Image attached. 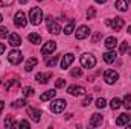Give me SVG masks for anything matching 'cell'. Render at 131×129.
<instances>
[{
	"label": "cell",
	"instance_id": "cell-1",
	"mask_svg": "<svg viewBox=\"0 0 131 129\" xmlns=\"http://www.w3.org/2000/svg\"><path fill=\"white\" fill-rule=\"evenodd\" d=\"M29 21H31L32 24H35V26L43 21V11H41L40 8H32V9L29 11Z\"/></svg>",
	"mask_w": 131,
	"mask_h": 129
},
{
	"label": "cell",
	"instance_id": "cell-2",
	"mask_svg": "<svg viewBox=\"0 0 131 129\" xmlns=\"http://www.w3.org/2000/svg\"><path fill=\"white\" fill-rule=\"evenodd\" d=\"M81 65L84 68H93L96 65V58L93 55H90V53H84L81 56Z\"/></svg>",
	"mask_w": 131,
	"mask_h": 129
},
{
	"label": "cell",
	"instance_id": "cell-3",
	"mask_svg": "<svg viewBox=\"0 0 131 129\" xmlns=\"http://www.w3.org/2000/svg\"><path fill=\"white\" fill-rule=\"evenodd\" d=\"M105 24L107 26H110L113 31H116V32H119L122 28H124V24H125V21H124V18H121V17H116V18H111V20H107L105 21Z\"/></svg>",
	"mask_w": 131,
	"mask_h": 129
},
{
	"label": "cell",
	"instance_id": "cell-4",
	"mask_svg": "<svg viewBox=\"0 0 131 129\" xmlns=\"http://www.w3.org/2000/svg\"><path fill=\"white\" fill-rule=\"evenodd\" d=\"M66 105H67L66 100H63V99H57V100H53V102L50 103V111H52L53 114H60V112L64 111Z\"/></svg>",
	"mask_w": 131,
	"mask_h": 129
},
{
	"label": "cell",
	"instance_id": "cell-5",
	"mask_svg": "<svg viewBox=\"0 0 131 129\" xmlns=\"http://www.w3.org/2000/svg\"><path fill=\"white\" fill-rule=\"evenodd\" d=\"M8 61H9L11 64H14V65H18L21 61H23V53H21L20 50H12V52H9Z\"/></svg>",
	"mask_w": 131,
	"mask_h": 129
},
{
	"label": "cell",
	"instance_id": "cell-6",
	"mask_svg": "<svg viewBox=\"0 0 131 129\" xmlns=\"http://www.w3.org/2000/svg\"><path fill=\"white\" fill-rule=\"evenodd\" d=\"M117 79H119V74H117L116 70H105V73H104V81H105L108 85L114 84Z\"/></svg>",
	"mask_w": 131,
	"mask_h": 129
},
{
	"label": "cell",
	"instance_id": "cell-7",
	"mask_svg": "<svg viewBox=\"0 0 131 129\" xmlns=\"http://www.w3.org/2000/svg\"><path fill=\"white\" fill-rule=\"evenodd\" d=\"M46 23H47V31H49V33H53V35H58L60 33V24H58V21H53L52 17H47Z\"/></svg>",
	"mask_w": 131,
	"mask_h": 129
},
{
	"label": "cell",
	"instance_id": "cell-8",
	"mask_svg": "<svg viewBox=\"0 0 131 129\" xmlns=\"http://www.w3.org/2000/svg\"><path fill=\"white\" fill-rule=\"evenodd\" d=\"M14 23H15V26H18V28H25V26L28 24V20H26L25 12L18 11V12L15 14V17H14Z\"/></svg>",
	"mask_w": 131,
	"mask_h": 129
},
{
	"label": "cell",
	"instance_id": "cell-9",
	"mask_svg": "<svg viewBox=\"0 0 131 129\" xmlns=\"http://www.w3.org/2000/svg\"><path fill=\"white\" fill-rule=\"evenodd\" d=\"M55 49H57V43H55V41H47V43L41 47V53H43V55H50V53H53Z\"/></svg>",
	"mask_w": 131,
	"mask_h": 129
},
{
	"label": "cell",
	"instance_id": "cell-10",
	"mask_svg": "<svg viewBox=\"0 0 131 129\" xmlns=\"http://www.w3.org/2000/svg\"><path fill=\"white\" fill-rule=\"evenodd\" d=\"M89 35H90V29H89L87 26H79V28H78V31L75 32L76 40H84V38H87Z\"/></svg>",
	"mask_w": 131,
	"mask_h": 129
},
{
	"label": "cell",
	"instance_id": "cell-11",
	"mask_svg": "<svg viewBox=\"0 0 131 129\" xmlns=\"http://www.w3.org/2000/svg\"><path fill=\"white\" fill-rule=\"evenodd\" d=\"M8 44L12 46V47H18V46H21V36L17 35V33H11V35L8 36Z\"/></svg>",
	"mask_w": 131,
	"mask_h": 129
},
{
	"label": "cell",
	"instance_id": "cell-12",
	"mask_svg": "<svg viewBox=\"0 0 131 129\" xmlns=\"http://www.w3.org/2000/svg\"><path fill=\"white\" fill-rule=\"evenodd\" d=\"M67 93H70L72 96H84L85 94V90L82 87H78V85H72L67 88Z\"/></svg>",
	"mask_w": 131,
	"mask_h": 129
},
{
	"label": "cell",
	"instance_id": "cell-13",
	"mask_svg": "<svg viewBox=\"0 0 131 129\" xmlns=\"http://www.w3.org/2000/svg\"><path fill=\"white\" fill-rule=\"evenodd\" d=\"M28 115H29L34 122L37 123V122H40V119H41V111L31 106V108H28Z\"/></svg>",
	"mask_w": 131,
	"mask_h": 129
},
{
	"label": "cell",
	"instance_id": "cell-14",
	"mask_svg": "<svg viewBox=\"0 0 131 129\" xmlns=\"http://www.w3.org/2000/svg\"><path fill=\"white\" fill-rule=\"evenodd\" d=\"M73 61H75V56H73L72 53H67L66 56H63V61H61V68H63V70L69 68L70 65L73 64Z\"/></svg>",
	"mask_w": 131,
	"mask_h": 129
},
{
	"label": "cell",
	"instance_id": "cell-15",
	"mask_svg": "<svg viewBox=\"0 0 131 129\" xmlns=\"http://www.w3.org/2000/svg\"><path fill=\"white\" fill-rule=\"evenodd\" d=\"M130 119H131L130 114H121V115L117 117V120H116V125H117V126H127V125L130 123Z\"/></svg>",
	"mask_w": 131,
	"mask_h": 129
},
{
	"label": "cell",
	"instance_id": "cell-16",
	"mask_svg": "<svg viewBox=\"0 0 131 129\" xmlns=\"http://www.w3.org/2000/svg\"><path fill=\"white\" fill-rule=\"evenodd\" d=\"M116 58H117V53L114 52V49H113V50H110V52H107V53H104V61H105L107 64L114 62V61H116Z\"/></svg>",
	"mask_w": 131,
	"mask_h": 129
},
{
	"label": "cell",
	"instance_id": "cell-17",
	"mask_svg": "<svg viewBox=\"0 0 131 129\" xmlns=\"http://www.w3.org/2000/svg\"><path fill=\"white\" fill-rule=\"evenodd\" d=\"M99 125H102V115L96 112V114H93V115L90 117V126H92V128H96Z\"/></svg>",
	"mask_w": 131,
	"mask_h": 129
},
{
	"label": "cell",
	"instance_id": "cell-18",
	"mask_svg": "<svg viewBox=\"0 0 131 129\" xmlns=\"http://www.w3.org/2000/svg\"><path fill=\"white\" fill-rule=\"evenodd\" d=\"M50 78H52V73H37V76H35V79H37L40 84H46V82H49Z\"/></svg>",
	"mask_w": 131,
	"mask_h": 129
},
{
	"label": "cell",
	"instance_id": "cell-19",
	"mask_svg": "<svg viewBox=\"0 0 131 129\" xmlns=\"http://www.w3.org/2000/svg\"><path fill=\"white\" fill-rule=\"evenodd\" d=\"M55 96H57V91H55V90H47L46 93H43V94L40 96V100H41V102H47V100L53 99Z\"/></svg>",
	"mask_w": 131,
	"mask_h": 129
},
{
	"label": "cell",
	"instance_id": "cell-20",
	"mask_svg": "<svg viewBox=\"0 0 131 129\" xmlns=\"http://www.w3.org/2000/svg\"><path fill=\"white\" fill-rule=\"evenodd\" d=\"M116 46H117L116 36H108V38H105V47H107L108 50H113Z\"/></svg>",
	"mask_w": 131,
	"mask_h": 129
},
{
	"label": "cell",
	"instance_id": "cell-21",
	"mask_svg": "<svg viewBox=\"0 0 131 129\" xmlns=\"http://www.w3.org/2000/svg\"><path fill=\"white\" fill-rule=\"evenodd\" d=\"M116 9L121 11V12H125V11L128 9V3H127V0H117V2H116Z\"/></svg>",
	"mask_w": 131,
	"mask_h": 129
},
{
	"label": "cell",
	"instance_id": "cell-22",
	"mask_svg": "<svg viewBox=\"0 0 131 129\" xmlns=\"http://www.w3.org/2000/svg\"><path fill=\"white\" fill-rule=\"evenodd\" d=\"M28 40H29L32 44H40V43H41V35H38L37 32H32V33H29Z\"/></svg>",
	"mask_w": 131,
	"mask_h": 129
},
{
	"label": "cell",
	"instance_id": "cell-23",
	"mask_svg": "<svg viewBox=\"0 0 131 129\" xmlns=\"http://www.w3.org/2000/svg\"><path fill=\"white\" fill-rule=\"evenodd\" d=\"M11 87H17V88H18V87H20V82H18V81H8V82L3 81V88H5L6 91H9Z\"/></svg>",
	"mask_w": 131,
	"mask_h": 129
},
{
	"label": "cell",
	"instance_id": "cell-24",
	"mask_svg": "<svg viewBox=\"0 0 131 129\" xmlns=\"http://www.w3.org/2000/svg\"><path fill=\"white\" fill-rule=\"evenodd\" d=\"M37 64H38V59H37V58H31V59H28V62L25 65V70H26V71H31Z\"/></svg>",
	"mask_w": 131,
	"mask_h": 129
},
{
	"label": "cell",
	"instance_id": "cell-25",
	"mask_svg": "<svg viewBox=\"0 0 131 129\" xmlns=\"http://www.w3.org/2000/svg\"><path fill=\"white\" fill-rule=\"evenodd\" d=\"M73 29H75V21L73 20H70L67 24H66V28H64V33L66 35H70V33L73 32Z\"/></svg>",
	"mask_w": 131,
	"mask_h": 129
},
{
	"label": "cell",
	"instance_id": "cell-26",
	"mask_svg": "<svg viewBox=\"0 0 131 129\" xmlns=\"http://www.w3.org/2000/svg\"><path fill=\"white\" fill-rule=\"evenodd\" d=\"M121 105H122V102L117 99V97H114L113 100H111V103H110V106H111V109L114 111V109H119L121 108Z\"/></svg>",
	"mask_w": 131,
	"mask_h": 129
},
{
	"label": "cell",
	"instance_id": "cell-27",
	"mask_svg": "<svg viewBox=\"0 0 131 129\" xmlns=\"http://www.w3.org/2000/svg\"><path fill=\"white\" fill-rule=\"evenodd\" d=\"M25 105H28L25 99H18V100H14V102H12V106H14V108H23Z\"/></svg>",
	"mask_w": 131,
	"mask_h": 129
},
{
	"label": "cell",
	"instance_id": "cell-28",
	"mask_svg": "<svg viewBox=\"0 0 131 129\" xmlns=\"http://www.w3.org/2000/svg\"><path fill=\"white\" fill-rule=\"evenodd\" d=\"M58 59H60V55H55L53 58H50V59L46 61V65H47V67H55V64L58 62Z\"/></svg>",
	"mask_w": 131,
	"mask_h": 129
},
{
	"label": "cell",
	"instance_id": "cell-29",
	"mask_svg": "<svg viewBox=\"0 0 131 129\" xmlns=\"http://www.w3.org/2000/svg\"><path fill=\"white\" fill-rule=\"evenodd\" d=\"M5 128H14V119L12 115H8L5 120Z\"/></svg>",
	"mask_w": 131,
	"mask_h": 129
},
{
	"label": "cell",
	"instance_id": "cell-30",
	"mask_svg": "<svg viewBox=\"0 0 131 129\" xmlns=\"http://www.w3.org/2000/svg\"><path fill=\"white\" fill-rule=\"evenodd\" d=\"M124 106H125V109H130L131 108V94H127L124 97Z\"/></svg>",
	"mask_w": 131,
	"mask_h": 129
},
{
	"label": "cell",
	"instance_id": "cell-31",
	"mask_svg": "<svg viewBox=\"0 0 131 129\" xmlns=\"http://www.w3.org/2000/svg\"><path fill=\"white\" fill-rule=\"evenodd\" d=\"M14 128L17 129V128H29V122H26V120H21L20 123H14Z\"/></svg>",
	"mask_w": 131,
	"mask_h": 129
},
{
	"label": "cell",
	"instance_id": "cell-32",
	"mask_svg": "<svg viewBox=\"0 0 131 129\" xmlns=\"http://www.w3.org/2000/svg\"><path fill=\"white\" fill-rule=\"evenodd\" d=\"M70 74H72L73 78H81V76H82V70H81V68H73V70L70 71Z\"/></svg>",
	"mask_w": 131,
	"mask_h": 129
},
{
	"label": "cell",
	"instance_id": "cell-33",
	"mask_svg": "<svg viewBox=\"0 0 131 129\" xmlns=\"http://www.w3.org/2000/svg\"><path fill=\"white\" fill-rule=\"evenodd\" d=\"M105 105H107V100H105L104 97H99L98 100H96V106H98L99 109H101V108H105Z\"/></svg>",
	"mask_w": 131,
	"mask_h": 129
},
{
	"label": "cell",
	"instance_id": "cell-34",
	"mask_svg": "<svg viewBox=\"0 0 131 129\" xmlns=\"http://www.w3.org/2000/svg\"><path fill=\"white\" fill-rule=\"evenodd\" d=\"M23 94H25L26 97L32 96V94H34V88H32V87H25V88H23Z\"/></svg>",
	"mask_w": 131,
	"mask_h": 129
},
{
	"label": "cell",
	"instance_id": "cell-35",
	"mask_svg": "<svg viewBox=\"0 0 131 129\" xmlns=\"http://www.w3.org/2000/svg\"><path fill=\"white\" fill-rule=\"evenodd\" d=\"M95 15H96L95 8H90V9L87 11V18H89V20H93V18H95Z\"/></svg>",
	"mask_w": 131,
	"mask_h": 129
},
{
	"label": "cell",
	"instance_id": "cell-36",
	"mask_svg": "<svg viewBox=\"0 0 131 129\" xmlns=\"http://www.w3.org/2000/svg\"><path fill=\"white\" fill-rule=\"evenodd\" d=\"M101 38H102V33H101V32H95V33H93V36H92V43H95V44H96Z\"/></svg>",
	"mask_w": 131,
	"mask_h": 129
},
{
	"label": "cell",
	"instance_id": "cell-37",
	"mask_svg": "<svg viewBox=\"0 0 131 129\" xmlns=\"http://www.w3.org/2000/svg\"><path fill=\"white\" fill-rule=\"evenodd\" d=\"M55 87H57V88H63V87H66V81L64 79H58V81L55 82Z\"/></svg>",
	"mask_w": 131,
	"mask_h": 129
},
{
	"label": "cell",
	"instance_id": "cell-38",
	"mask_svg": "<svg viewBox=\"0 0 131 129\" xmlns=\"http://www.w3.org/2000/svg\"><path fill=\"white\" fill-rule=\"evenodd\" d=\"M127 50H128V43L124 41V43L121 44V53H127Z\"/></svg>",
	"mask_w": 131,
	"mask_h": 129
},
{
	"label": "cell",
	"instance_id": "cell-39",
	"mask_svg": "<svg viewBox=\"0 0 131 129\" xmlns=\"http://www.w3.org/2000/svg\"><path fill=\"white\" fill-rule=\"evenodd\" d=\"M90 103H92V96H87L84 100H82V103H81V105H82V106H89Z\"/></svg>",
	"mask_w": 131,
	"mask_h": 129
},
{
	"label": "cell",
	"instance_id": "cell-40",
	"mask_svg": "<svg viewBox=\"0 0 131 129\" xmlns=\"http://www.w3.org/2000/svg\"><path fill=\"white\" fill-rule=\"evenodd\" d=\"M14 0H0V6H11Z\"/></svg>",
	"mask_w": 131,
	"mask_h": 129
},
{
	"label": "cell",
	"instance_id": "cell-41",
	"mask_svg": "<svg viewBox=\"0 0 131 129\" xmlns=\"http://www.w3.org/2000/svg\"><path fill=\"white\" fill-rule=\"evenodd\" d=\"M6 35H8V29L3 28V26H0V38H5Z\"/></svg>",
	"mask_w": 131,
	"mask_h": 129
},
{
	"label": "cell",
	"instance_id": "cell-42",
	"mask_svg": "<svg viewBox=\"0 0 131 129\" xmlns=\"http://www.w3.org/2000/svg\"><path fill=\"white\" fill-rule=\"evenodd\" d=\"M3 52H5V44H2V43H0V55H2Z\"/></svg>",
	"mask_w": 131,
	"mask_h": 129
},
{
	"label": "cell",
	"instance_id": "cell-43",
	"mask_svg": "<svg viewBox=\"0 0 131 129\" xmlns=\"http://www.w3.org/2000/svg\"><path fill=\"white\" fill-rule=\"evenodd\" d=\"M3 106H5V103L0 100V114H2V111H3Z\"/></svg>",
	"mask_w": 131,
	"mask_h": 129
},
{
	"label": "cell",
	"instance_id": "cell-44",
	"mask_svg": "<svg viewBox=\"0 0 131 129\" xmlns=\"http://www.w3.org/2000/svg\"><path fill=\"white\" fill-rule=\"evenodd\" d=\"M95 2H96V3H105L107 0H95Z\"/></svg>",
	"mask_w": 131,
	"mask_h": 129
},
{
	"label": "cell",
	"instance_id": "cell-45",
	"mask_svg": "<svg viewBox=\"0 0 131 129\" xmlns=\"http://www.w3.org/2000/svg\"><path fill=\"white\" fill-rule=\"evenodd\" d=\"M18 2H20V3H26L28 0H18Z\"/></svg>",
	"mask_w": 131,
	"mask_h": 129
},
{
	"label": "cell",
	"instance_id": "cell-46",
	"mask_svg": "<svg viewBox=\"0 0 131 129\" xmlns=\"http://www.w3.org/2000/svg\"><path fill=\"white\" fill-rule=\"evenodd\" d=\"M2 21H3V15L0 14V23H2Z\"/></svg>",
	"mask_w": 131,
	"mask_h": 129
},
{
	"label": "cell",
	"instance_id": "cell-47",
	"mask_svg": "<svg viewBox=\"0 0 131 129\" xmlns=\"http://www.w3.org/2000/svg\"><path fill=\"white\" fill-rule=\"evenodd\" d=\"M128 32H130V33H131V26H130V28H128Z\"/></svg>",
	"mask_w": 131,
	"mask_h": 129
},
{
	"label": "cell",
	"instance_id": "cell-48",
	"mask_svg": "<svg viewBox=\"0 0 131 129\" xmlns=\"http://www.w3.org/2000/svg\"><path fill=\"white\" fill-rule=\"evenodd\" d=\"M127 126H128V128H131V123H128V125H127Z\"/></svg>",
	"mask_w": 131,
	"mask_h": 129
},
{
	"label": "cell",
	"instance_id": "cell-49",
	"mask_svg": "<svg viewBox=\"0 0 131 129\" xmlns=\"http://www.w3.org/2000/svg\"><path fill=\"white\" fill-rule=\"evenodd\" d=\"M37 2H43V0H37Z\"/></svg>",
	"mask_w": 131,
	"mask_h": 129
},
{
	"label": "cell",
	"instance_id": "cell-50",
	"mask_svg": "<svg viewBox=\"0 0 131 129\" xmlns=\"http://www.w3.org/2000/svg\"><path fill=\"white\" fill-rule=\"evenodd\" d=\"M130 2H131V0H130Z\"/></svg>",
	"mask_w": 131,
	"mask_h": 129
}]
</instances>
